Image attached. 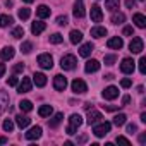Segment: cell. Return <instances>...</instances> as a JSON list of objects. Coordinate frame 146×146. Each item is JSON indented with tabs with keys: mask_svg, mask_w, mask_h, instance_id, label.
<instances>
[{
	"mask_svg": "<svg viewBox=\"0 0 146 146\" xmlns=\"http://www.w3.org/2000/svg\"><path fill=\"white\" fill-rule=\"evenodd\" d=\"M81 124H83V117H81L79 113H72V115H70V119H69V125H67L65 132H67L69 136L76 134V131L81 127Z\"/></svg>",
	"mask_w": 146,
	"mask_h": 146,
	"instance_id": "6da1fadb",
	"label": "cell"
},
{
	"mask_svg": "<svg viewBox=\"0 0 146 146\" xmlns=\"http://www.w3.org/2000/svg\"><path fill=\"white\" fill-rule=\"evenodd\" d=\"M110 129H112V124L110 122H96L93 125V134L96 137H103V136H107L110 132Z\"/></svg>",
	"mask_w": 146,
	"mask_h": 146,
	"instance_id": "7a4b0ae2",
	"label": "cell"
},
{
	"mask_svg": "<svg viewBox=\"0 0 146 146\" xmlns=\"http://www.w3.org/2000/svg\"><path fill=\"white\" fill-rule=\"evenodd\" d=\"M76 64H78V58L74 55H70V53H67V55H64L60 58V67L64 70H72V69L76 67Z\"/></svg>",
	"mask_w": 146,
	"mask_h": 146,
	"instance_id": "3957f363",
	"label": "cell"
},
{
	"mask_svg": "<svg viewBox=\"0 0 146 146\" xmlns=\"http://www.w3.org/2000/svg\"><path fill=\"white\" fill-rule=\"evenodd\" d=\"M70 88H72V91H74L76 95H83V93L88 91V86H86V83L83 79H74L70 83Z\"/></svg>",
	"mask_w": 146,
	"mask_h": 146,
	"instance_id": "277c9868",
	"label": "cell"
},
{
	"mask_svg": "<svg viewBox=\"0 0 146 146\" xmlns=\"http://www.w3.org/2000/svg\"><path fill=\"white\" fill-rule=\"evenodd\" d=\"M38 64H40V67H43V69H52V67H53V58H52L50 53H41V55L38 57Z\"/></svg>",
	"mask_w": 146,
	"mask_h": 146,
	"instance_id": "5b68a950",
	"label": "cell"
},
{
	"mask_svg": "<svg viewBox=\"0 0 146 146\" xmlns=\"http://www.w3.org/2000/svg\"><path fill=\"white\" fill-rule=\"evenodd\" d=\"M134 67H136V62L132 58H124L122 64H120V70L124 72V74H132Z\"/></svg>",
	"mask_w": 146,
	"mask_h": 146,
	"instance_id": "8992f818",
	"label": "cell"
},
{
	"mask_svg": "<svg viewBox=\"0 0 146 146\" xmlns=\"http://www.w3.org/2000/svg\"><path fill=\"white\" fill-rule=\"evenodd\" d=\"M143 46H144V43H143V40L141 38H132L131 40V43H129V50L132 52V53H141L143 52Z\"/></svg>",
	"mask_w": 146,
	"mask_h": 146,
	"instance_id": "52a82bcc",
	"label": "cell"
},
{
	"mask_svg": "<svg viewBox=\"0 0 146 146\" xmlns=\"http://www.w3.org/2000/svg\"><path fill=\"white\" fill-rule=\"evenodd\" d=\"M103 119V115H102V112H98V110H88V117H86V122L90 124V125H95L96 122H100Z\"/></svg>",
	"mask_w": 146,
	"mask_h": 146,
	"instance_id": "ba28073f",
	"label": "cell"
},
{
	"mask_svg": "<svg viewBox=\"0 0 146 146\" xmlns=\"http://www.w3.org/2000/svg\"><path fill=\"white\" fill-rule=\"evenodd\" d=\"M65 86H67V79H65L62 74H57V76L53 78V88H55L57 91H64Z\"/></svg>",
	"mask_w": 146,
	"mask_h": 146,
	"instance_id": "9c48e42d",
	"label": "cell"
},
{
	"mask_svg": "<svg viewBox=\"0 0 146 146\" xmlns=\"http://www.w3.org/2000/svg\"><path fill=\"white\" fill-rule=\"evenodd\" d=\"M102 95H103L105 100H115V98L119 96V88H115V86H108V88L103 90Z\"/></svg>",
	"mask_w": 146,
	"mask_h": 146,
	"instance_id": "30bf717a",
	"label": "cell"
},
{
	"mask_svg": "<svg viewBox=\"0 0 146 146\" xmlns=\"http://www.w3.org/2000/svg\"><path fill=\"white\" fill-rule=\"evenodd\" d=\"M90 16H91V21H93V23H102V19H103V12H102V9H100L98 5H93V7H91Z\"/></svg>",
	"mask_w": 146,
	"mask_h": 146,
	"instance_id": "8fae6325",
	"label": "cell"
},
{
	"mask_svg": "<svg viewBox=\"0 0 146 146\" xmlns=\"http://www.w3.org/2000/svg\"><path fill=\"white\" fill-rule=\"evenodd\" d=\"M107 46H108V48H112V50H120V48L124 46V41H122V38L113 36V38H110V40L107 41Z\"/></svg>",
	"mask_w": 146,
	"mask_h": 146,
	"instance_id": "7c38bea8",
	"label": "cell"
},
{
	"mask_svg": "<svg viewBox=\"0 0 146 146\" xmlns=\"http://www.w3.org/2000/svg\"><path fill=\"white\" fill-rule=\"evenodd\" d=\"M31 86H33L31 79H29V78H23V81H21L19 86H17V91H19V93H29V91H31Z\"/></svg>",
	"mask_w": 146,
	"mask_h": 146,
	"instance_id": "4fadbf2b",
	"label": "cell"
},
{
	"mask_svg": "<svg viewBox=\"0 0 146 146\" xmlns=\"http://www.w3.org/2000/svg\"><path fill=\"white\" fill-rule=\"evenodd\" d=\"M38 137H41V127L40 125H35L26 132V139H29V141H35Z\"/></svg>",
	"mask_w": 146,
	"mask_h": 146,
	"instance_id": "5bb4252c",
	"label": "cell"
},
{
	"mask_svg": "<svg viewBox=\"0 0 146 146\" xmlns=\"http://www.w3.org/2000/svg\"><path fill=\"white\" fill-rule=\"evenodd\" d=\"M33 83L38 88H43L46 84V76L43 74V72H35V74H33Z\"/></svg>",
	"mask_w": 146,
	"mask_h": 146,
	"instance_id": "9a60e30c",
	"label": "cell"
},
{
	"mask_svg": "<svg viewBox=\"0 0 146 146\" xmlns=\"http://www.w3.org/2000/svg\"><path fill=\"white\" fill-rule=\"evenodd\" d=\"M98 69H100V62H98V60H95V58L88 60V62H86V65H84V70L88 72V74H91V72H96Z\"/></svg>",
	"mask_w": 146,
	"mask_h": 146,
	"instance_id": "2e32d148",
	"label": "cell"
},
{
	"mask_svg": "<svg viewBox=\"0 0 146 146\" xmlns=\"http://www.w3.org/2000/svg\"><path fill=\"white\" fill-rule=\"evenodd\" d=\"M45 28H46L45 23H41V21H35V23L31 24V33L38 36V35H41V33L45 31Z\"/></svg>",
	"mask_w": 146,
	"mask_h": 146,
	"instance_id": "e0dca14e",
	"label": "cell"
},
{
	"mask_svg": "<svg viewBox=\"0 0 146 146\" xmlns=\"http://www.w3.org/2000/svg\"><path fill=\"white\" fill-rule=\"evenodd\" d=\"M14 53H16V50L12 46H4L2 52H0V58H2V60H11L14 57Z\"/></svg>",
	"mask_w": 146,
	"mask_h": 146,
	"instance_id": "ac0fdd59",
	"label": "cell"
},
{
	"mask_svg": "<svg viewBox=\"0 0 146 146\" xmlns=\"http://www.w3.org/2000/svg\"><path fill=\"white\" fill-rule=\"evenodd\" d=\"M69 40H70V43H72V45H78V43H81V41H83V33H81V31H78V29H72V31H70V35H69Z\"/></svg>",
	"mask_w": 146,
	"mask_h": 146,
	"instance_id": "d6986e66",
	"label": "cell"
},
{
	"mask_svg": "<svg viewBox=\"0 0 146 146\" xmlns=\"http://www.w3.org/2000/svg\"><path fill=\"white\" fill-rule=\"evenodd\" d=\"M132 23H134L137 28H141V29H144V28H146V17H144L143 14H139V12L132 16Z\"/></svg>",
	"mask_w": 146,
	"mask_h": 146,
	"instance_id": "ffe728a7",
	"label": "cell"
},
{
	"mask_svg": "<svg viewBox=\"0 0 146 146\" xmlns=\"http://www.w3.org/2000/svg\"><path fill=\"white\" fill-rule=\"evenodd\" d=\"M84 14H86V11H84V5H83V0H78L76 5H74V16L78 19H81V17H84Z\"/></svg>",
	"mask_w": 146,
	"mask_h": 146,
	"instance_id": "44dd1931",
	"label": "cell"
},
{
	"mask_svg": "<svg viewBox=\"0 0 146 146\" xmlns=\"http://www.w3.org/2000/svg\"><path fill=\"white\" fill-rule=\"evenodd\" d=\"M91 36L93 38H103V36H107V29L103 26H95V28H91Z\"/></svg>",
	"mask_w": 146,
	"mask_h": 146,
	"instance_id": "7402d4cb",
	"label": "cell"
},
{
	"mask_svg": "<svg viewBox=\"0 0 146 146\" xmlns=\"http://www.w3.org/2000/svg\"><path fill=\"white\" fill-rule=\"evenodd\" d=\"M93 48H95L93 43H84V45L79 48V55H81V57H90L91 52H93Z\"/></svg>",
	"mask_w": 146,
	"mask_h": 146,
	"instance_id": "603a6c76",
	"label": "cell"
},
{
	"mask_svg": "<svg viewBox=\"0 0 146 146\" xmlns=\"http://www.w3.org/2000/svg\"><path fill=\"white\" fill-rule=\"evenodd\" d=\"M29 122H31V119H29V117H26V115H17V117H16V124H17L21 129L28 127V125H29Z\"/></svg>",
	"mask_w": 146,
	"mask_h": 146,
	"instance_id": "cb8c5ba5",
	"label": "cell"
},
{
	"mask_svg": "<svg viewBox=\"0 0 146 146\" xmlns=\"http://www.w3.org/2000/svg\"><path fill=\"white\" fill-rule=\"evenodd\" d=\"M36 16H38L40 19L48 17V16H50V7H46V5H40V7L36 9Z\"/></svg>",
	"mask_w": 146,
	"mask_h": 146,
	"instance_id": "d4e9b609",
	"label": "cell"
},
{
	"mask_svg": "<svg viewBox=\"0 0 146 146\" xmlns=\"http://www.w3.org/2000/svg\"><path fill=\"white\" fill-rule=\"evenodd\" d=\"M38 113H40V117H50L53 113V108H52V105H41Z\"/></svg>",
	"mask_w": 146,
	"mask_h": 146,
	"instance_id": "484cf974",
	"label": "cell"
},
{
	"mask_svg": "<svg viewBox=\"0 0 146 146\" xmlns=\"http://www.w3.org/2000/svg\"><path fill=\"white\" fill-rule=\"evenodd\" d=\"M9 105V95L5 91H0V112H4Z\"/></svg>",
	"mask_w": 146,
	"mask_h": 146,
	"instance_id": "4316f807",
	"label": "cell"
},
{
	"mask_svg": "<svg viewBox=\"0 0 146 146\" xmlns=\"http://www.w3.org/2000/svg\"><path fill=\"white\" fill-rule=\"evenodd\" d=\"M119 5H120V0H107L105 2V9H108V11H117L119 9Z\"/></svg>",
	"mask_w": 146,
	"mask_h": 146,
	"instance_id": "83f0119b",
	"label": "cell"
},
{
	"mask_svg": "<svg viewBox=\"0 0 146 146\" xmlns=\"http://www.w3.org/2000/svg\"><path fill=\"white\" fill-rule=\"evenodd\" d=\"M12 23H14V19H12L11 16H7V14L0 16V28H7V26H11Z\"/></svg>",
	"mask_w": 146,
	"mask_h": 146,
	"instance_id": "f1b7e54d",
	"label": "cell"
},
{
	"mask_svg": "<svg viewBox=\"0 0 146 146\" xmlns=\"http://www.w3.org/2000/svg\"><path fill=\"white\" fill-rule=\"evenodd\" d=\"M62 119H64V113H55V115H53V119H52V120L48 122V125L55 129V127H57V125H58V124L62 122Z\"/></svg>",
	"mask_w": 146,
	"mask_h": 146,
	"instance_id": "f546056e",
	"label": "cell"
},
{
	"mask_svg": "<svg viewBox=\"0 0 146 146\" xmlns=\"http://www.w3.org/2000/svg\"><path fill=\"white\" fill-rule=\"evenodd\" d=\"M125 120H127V117H125L124 113H119V115H115V117H113V122H112V124H113V125H117V127H120V125H124V124H125Z\"/></svg>",
	"mask_w": 146,
	"mask_h": 146,
	"instance_id": "4dcf8cb0",
	"label": "cell"
},
{
	"mask_svg": "<svg viewBox=\"0 0 146 146\" xmlns=\"http://www.w3.org/2000/svg\"><path fill=\"white\" fill-rule=\"evenodd\" d=\"M17 16H19V19H21V21H26V19H29V16H31V11H29L28 7H23V9H19Z\"/></svg>",
	"mask_w": 146,
	"mask_h": 146,
	"instance_id": "1f68e13d",
	"label": "cell"
},
{
	"mask_svg": "<svg viewBox=\"0 0 146 146\" xmlns=\"http://www.w3.org/2000/svg\"><path fill=\"white\" fill-rule=\"evenodd\" d=\"M124 21H125V16H124L122 12H115V14L112 16V23H113V24H122Z\"/></svg>",
	"mask_w": 146,
	"mask_h": 146,
	"instance_id": "d6a6232c",
	"label": "cell"
},
{
	"mask_svg": "<svg viewBox=\"0 0 146 146\" xmlns=\"http://www.w3.org/2000/svg\"><path fill=\"white\" fill-rule=\"evenodd\" d=\"M19 108H21L23 112H31V110H33V103H31L29 100H23V102L19 103Z\"/></svg>",
	"mask_w": 146,
	"mask_h": 146,
	"instance_id": "836d02e7",
	"label": "cell"
},
{
	"mask_svg": "<svg viewBox=\"0 0 146 146\" xmlns=\"http://www.w3.org/2000/svg\"><path fill=\"white\" fill-rule=\"evenodd\" d=\"M23 36H24V29H23V26H17V28L12 29V38L19 40V38H23Z\"/></svg>",
	"mask_w": 146,
	"mask_h": 146,
	"instance_id": "e575fe53",
	"label": "cell"
},
{
	"mask_svg": "<svg viewBox=\"0 0 146 146\" xmlns=\"http://www.w3.org/2000/svg\"><path fill=\"white\" fill-rule=\"evenodd\" d=\"M2 127H4L5 132H12V131H14V122H12L11 119H5L4 124H2Z\"/></svg>",
	"mask_w": 146,
	"mask_h": 146,
	"instance_id": "d590c367",
	"label": "cell"
},
{
	"mask_svg": "<svg viewBox=\"0 0 146 146\" xmlns=\"http://www.w3.org/2000/svg\"><path fill=\"white\" fill-rule=\"evenodd\" d=\"M62 41H64V38H62L60 33H53V35L50 36V43H53V45H58V43H62Z\"/></svg>",
	"mask_w": 146,
	"mask_h": 146,
	"instance_id": "8d00e7d4",
	"label": "cell"
},
{
	"mask_svg": "<svg viewBox=\"0 0 146 146\" xmlns=\"http://www.w3.org/2000/svg\"><path fill=\"white\" fill-rule=\"evenodd\" d=\"M31 50H33V43H31V41H24V43L21 45V52H23V53H29Z\"/></svg>",
	"mask_w": 146,
	"mask_h": 146,
	"instance_id": "74e56055",
	"label": "cell"
},
{
	"mask_svg": "<svg viewBox=\"0 0 146 146\" xmlns=\"http://www.w3.org/2000/svg\"><path fill=\"white\" fill-rule=\"evenodd\" d=\"M139 72L146 74V57H141V60H139Z\"/></svg>",
	"mask_w": 146,
	"mask_h": 146,
	"instance_id": "f35d334b",
	"label": "cell"
},
{
	"mask_svg": "<svg viewBox=\"0 0 146 146\" xmlns=\"http://www.w3.org/2000/svg\"><path fill=\"white\" fill-rule=\"evenodd\" d=\"M115 60H117L115 55H105V65H113Z\"/></svg>",
	"mask_w": 146,
	"mask_h": 146,
	"instance_id": "ab89813d",
	"label": "cell"
},
{
	"mask_svg": "<svg viewBox=\"0 0 146 146\" xmlns=\"http://www.w3.org/2000/svg\"><path fill=\"white\" fill-rule=\"evenodd\" d=\"M119 144H125V146H129L131 144V141L127 139V137H124V136H117V139H115Z\"/></svg>",
	"mask_w": 146,
	"mask_h": 146,
	"instance_id": "60d3db41",
	"label": "cell"
},
{
	"mask_svg": "<svg viewBox=\"0 0 146 146\" xmlns=\"http://www.w3.org/2000/svg\"><path fill=\"white\" fill-rule=\"evenodd\" d=\"M67 23H69V19H67L65 16H58V17H57V24H58V26H65Z\"/></svg>",
	"mask_w": 146,
	"mask_h": 146,
	"instance_id": "b9f144b4",
	"label": "cell"
},
{
	"mask_svg": "<svg viewBox=\"0 0 146 146\" xmlns=\"http://www.w3.org/2000/svg\"><path fill=\"white\" fill-rule=\"evenodd\" d=\"M132 33H134L132 26H125V28H124V31H122V35H124V36H131Z\"/></svg>",
	"mask_w": 146,
	"mask_h": 146,
	"instance_id": "7bdbcfd3",
	"label": "cell"
},
{
	"mask_svg": "<svg viewBox=\"0 0 146 146\" xmlns=\"http://www.w3.org/2000/svg\"><path fill=\"white\" fill-rule=\"evenodd\" d=\"M7 84H9V86H17V84H19V79H17L16 76H12V78H9Z\"/></svg>",
	"mask_w": 146,
	"mask_h": 146,
	"instance_id": "ee69618b",
	"label": "cell"
},
{
	"mask_svg": "<svg viewBox=\"0 0 146 146\" xmlns=\"http://www.w3.org/2000/svg\"><path fill=\"white\" fill-rule=\"evenodd\" d=\"M131 84H132V83H131V79H127V78H124V79L120 81V86H122V88H129Z\"/></svg>",
	"mask_w": 146,
	"mask_h": 146,
	"instance_id": "f6af8a7d",
	"label": "cell"
},
{
	"mask_svg": "<svg viewBox=\"0 0 146 146\" xmlns=\"http://www.w3.org/2000/svg\"><path fill=\"white\" fill-rule=\"evenodd\" d=\"M136 131H137L136 124H127V132H129V134H132V132H136Z\"/></svg>",
	"mask_w": 146,
	"mask_h": 146,
	"instance_id": "bcb514c9",
	"label": "cell"
},
{
	"mask_svg": "<svg viewBox=\"0 0 146 146\" xmlns=\"http://www.w3.org/2000/svg\"><path fill=\"white\" fill-rule=\"evenodd\" d=\"M24 70V64H16L14 65V72H23Z\"/></svg>",
	"mask_w": 146,
	"mask_h": 146,
	"instance_id": "7dc6e473",
	"label": "cell"
},
{
	"mask_svg": "<svg viewBox=\"0 0 146 146\" xmlns=\"http://www.w3.org/2000/svg\"><path fill=\"white\" fill-rule=\"evenodd\" d=\"M134 5H136L134 0H125V7H127V9H134Z\"/></svg>",
	"mask_w": 146,
	"mask_h": 146,
	"instance_id": "c3c4849f",
	"label": "cell"
},
{
	"mask_svg": "<svg viewBox=\"0 0 146 146\" xmlns=\"http://www.w3.org/2000/svg\"><path fill=\"white\" fill-rule=\"evenodd\" d=\"M86 141H88V136H86V134H83V136L78 137V143H79V144H81V143H86Z\"/></svg>",
	"mask_w": 146,
	"mask_h": 146,
	"instance_id": "681fc988",
	"label": "cell"
},
{
	"mask_svg": "<svg viewBox=\"0 0 146 146\" xmlns=\"http://www.w3.org/2000/svg\"><path fill=\"white\" fill-rule=\"evenodd\" d=\"M103 107H105V105H103ZM105 110H107V112H113V110H117V107H112V105H107V107H105Z\"/></svg>",
	"mask_w": 146,
	"mask_h": 146,
	"instance_id": "f907efd6",
	"label": "cell"
},
{
	"mask_svg": "<svg viewBox=\"0 0 146 146\" xmlns=\"http://www.w3.org/2000/svg\"><path fill=\"white\" fill-rule=\"evenodd\" d=\"M139 143H141V144L146 143V134H139Z\"/></svg>",
	"mask_w": 146,
	"mask_h": 146,
	"instance_id": "816d5d0a",
	"label": "cell"
},
{
	"mask_svg": "<svg viewBox=\"0 0 146 146\" xmlns=\"http://www.w3.org/2000/svg\"><path fill=\"white\" fill-rule=\"evenodd\" d=\"M4 74H5V65H4V64H0V78H2Z\"/></svg>",
	"mask_w": 146,
	"mask_h": 146,
	"instance_id": "f5cc1de1",
	"label": "cell"
},
{
	"mask_svg": "<svg viewBox=\"0 0 146 146\" xmlns=\"http://www.w3.org/2000/svg\"><path fill=\"white\" fill-rule=\"evenodd\" d=\"M129 102H131V96H124L122 98V105H127Z\"/></svg>",
	"mask_w": 146,
	"mask_h": 146,
	"instance_id": "db71d44e",
	"label": "cell"
},
{
	"mask_svg": "<svg viewBox=\"0 0 146 146\" xmlns=\"http://www.w3.org/2000/svg\"><path fill=\"white\" fill-rule=\"evenodd\" d=\"M141 120H143V122H146V112H143V113H141Z\"/></svg>",
	"mask_w": 146,
	"mask_h": 146,
	"instance_id": "11a10c76",
	"label": "cell"
},
{
	"mask_svg": "<svg viewBox=\"0 0 146 146\" xmlns=\"http://www.w3.org/2000/svg\"><path fill=\"white\" fill-rule=\"evenodd\" d=\"M4 143H7V139L5 137H0V144H4Z\"/></svg>",
	"mask_w": 146,
	"mask_h": 146,
	"instance_id": "9f6ffc18",
	"label": "cell"
},
{
	"mask_svg": "<svg viewBox=\"0 0 146 146\" xmlns=\"http://www.w3.org/2000/svg\"><path fill=\"white\" fill-rule=\"evenodd\" d=\"M23 2H26V4H33L35 0H23Z\"/></svg>",
	"mask_w": 146,
	"mask_h": 146,
	"instance_id": "6f0895ef",
	"label": "cell"
},
{
	"mask_svg": "<svg viewBox=\"0 0 146 146\" xmlns=\"http://www.w3.org/2000/svg\"><path fill=\"white\" fill-rule=\"evenodd\" d=\"M139 2H144V0H139Z\"/></svg>",
	"mask_w": 146,
	"mask_h": 146,
	"instance_id": "680465c9",
	"label": "cell"
}]
</instances>
